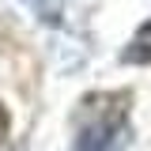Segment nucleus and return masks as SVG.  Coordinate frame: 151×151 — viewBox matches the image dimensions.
<instances>
[{
  "instance_id": "obj_1",
  "label": "nucleus",
  "mask_w": 151,
  "mask_h": 151,
  "mask_svg": "<svg viewBox=\"0 0 151 151\" xmlns=\"http://www.w3.org/2000/svg\"><path fill=\"white\" fill-rule=\"evenodd\" d=\"M129 91H98L87 94L76 110L72 151H121L129 136Z\"/></svg>"
},
{
  "instance_id": "obj_2",
  "label": "nucleus",
  "mask_w": 151,
  "mask_h": 151,
  "mask_svg": "<svg viewBox=\"0 0 151 151\" xmlns=\"http://www.w3.org/2000/svg\"><path fill=\"white\" fill-rule=\"evenodd\" d=\"M121 60H125V64H147L151 60V23H144V27L136 30V38L129 42V49L121 53Z\"/></svg>"
},
{
  "instance_id": "obj_3",
  "label": "nucleus",
  "mask_w": 151,
  "mask_h": 151,
  "mask_svg": "<svg viewBox=\"0 0 151 151\" xmlns=\"http://www.w3.org/2000/svg\"><path fill=\"white\" fill-rule=\"evenodd\" d=\"M4 136H8V110L0 106V140H4Z\"/></svg>"
}]
</instances>
